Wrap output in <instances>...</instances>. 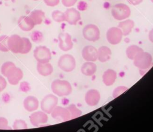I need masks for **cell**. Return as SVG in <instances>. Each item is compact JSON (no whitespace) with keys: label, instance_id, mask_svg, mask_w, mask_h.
<instances>
[{"label":"cell","instance_id":"cell-1","mask_svg":"<svg viewBox=\"0 0 153 132\" xmlns=\"http://www.w3.org/2000/svg\"><path fill=\"white\" fill-rule=\"evenodd\" d=\"M51 88L52 92L59 97L69 95L72 91L71 83L67 80L60 79L53 80L51 85Z\"/></svg>","mask_w":153,"mask_h":132},{"label":"cell","instance_id":"cell-2","mask_svg":"<svg viewBox=\"0 0 153 132\" xmlns=\"http://www.w3.org/2000/svg\"><path fill=\"white\" fill-rule=\"evenodd\" d=\"M112 17L117 20L127 19L131 14L130 7L125 4L119 3L114 5L111 10Z\"/></svg>","mask_w":153,"mask_h":132},{"label":"cell","instance_id":"cell-3","mask_svg":"<svg viewBox=\"0 0 153 132\" xmlns=\"http://www.w3.org/2000/svg\"><path fill=\"white\" fill-rule=\"evenodd\" d=\"M152 58L151 54L146 52H140L133 59L134 65L140 70L149 68L152 64Z\"/></svg>","mask_w":153,"mask_h":132},{"label":"cell","instance_id":"cell-4","mask_svg":"<svg viewBox=\"0 0 153 132\" xmlns=\"http://www.w3.org/2000/svg\"><path fill=\"white\" fill-rule=\"evenodd\" d=\"M58 67L65 72H71L75 68V59L70 54L63 55L59 59Z\"/></svg>","mask_w":153,"mask_h":132},{"label":"cell","instance_id":"cell-5","mask_svg":"<svg viewBox=\"0 0 153 132\" xmlns=\"http://www.w3.org/2000/svg\"><path fill=\"white\" fill-rule=\"evenodd\" d=\"M84 38L89 41H96L100 38V30L94 24H88L82 29Z\"/></svg>","mask_w":153,"mask_h":132},{"label":"cell","instance_id":"cell-6","mask_svg":"<svg viewBox=\"0 0 153 132\" xmlns=\"http://www.w3.org/2000/svg\"><path fill=\"white\" fill-rule=\"evenodd\" d=\"M33 56L38 62H49L51 59V53L46 46H39L35 47L33 51Z\"/></svg>","mask_w":153,"mask_h":132},{"label":"cell","instance_id":"cell-7","mask_svg":"<svg viewBox=\"0 0 153 132\" xmlns=\"http://www.w3.org/2000/svg\"><path fill=\"white\" fill-rule=\"evenodd\" d=\"M58 103V98L53 94L45 95L41 102V110L47 114H51Z\"/></svg>","mask_w":153,"mask_h":132},{"label":"cell","instance_id":"cell-8","mask_svg":"<svg viewBox=\"0 0 153 132\" xmlns=\"http://www.w3.org/2000/svg\"><path fill=\"white\" fill-rule=\"evenodd\" d=\"M9 50L14 53H21L23 46V37L14 34L8 37L7 41Z\"/></svg>","mask_w":153,"mask_h":132},{"label":"cell","instance_id":"cell-9","mask_svg":"<svg viewBox=\"0 0 153 132\" xmlns=\"http://www.w3.org/2000/svg\"><path fill=\"white\" fill-rule=\"evenodd\" d=\"M123 34L118 27H111L106 32V39L108 41L113 45L120 43L122 40Z\"/></svg>","mask_w":153,"mask_h":132},{"label":"cell","instance_id":"cell-10","mask_svg":"<svg viewBox=\"0 0 153 132\" xmlns=\"http://www.w3.org/2000/svg\"><path fill=\"white\" fill-rule=\"evenodd\" d=\"M59 47L60 50L67 52L73 47V42L71 35L67 32H61L59 34Z\"/></svg>","mask_w":153,"mask_h":132},{"label":"cell","instance_id":"cell-11","mask_svg":"<svg viewBox=\"0 0 153 132\" xmlns=\"http://www.w3.org/2000/svg\"><path fill=\"white\" fill-rule=\"evenodd\" d=\"M23 76V73L22 70L20 68L14 66L8 71L5 77L7 78L10 84L12 85H16L22 80Z\"/></svg>","mask_w":153,"mask_h":132},{"label":"cell","instance_id":"cell-12","mask_svg":"<svg viewBox=\"0 0 153 132\" xmlns=\"http://www.w3.org/2000/svg\"><path fill=\"white\" fill-rule=\"evenodd\" d=\"M52 118L60 121H67L71 119V114L67 107L56 106L51 113Z\"/></svg>","mask_w":153,"mask_h":132},{"label":"cell","instance_id":"cell-13","mask_svg":"<svg viewBox=\"0 0 153 132\" xmlns=\"http://www.w3.org/2000/svg\"><path fill=\"white\" fill-rule=\"evenodd\" d=\"M30 122L32 125L38 127L41 124H44L48 121V118L47 113L42 111H37L33 112L29 116Z\"/></svg>","mask_w":153,"mask_h":132},{"label":"cell","instance_id":"cell-14","mask_svg":"<svg viewBox=\"0 0 153 132\" xmlns=\"http://www.w3.org/2000/svg\"><path fill=\"white\" fill-rule=\"evenodd\" d=\"M100 99V94L98 90L91 89L88 90L85 95V101L90 106H96Z\"/></svg>","mask_w":153,"mask_h":132},{"label":"cell","instance_id":"cell-15","mask_svg":"<svg viewBox=\"0 0 153 132\" xmlns=\"http://www.w3.org/2000/svg\"><path fill=\"white\" fill-rule=\"evenodd\" d=\"M66 21L71 25H76L81 20V14L78 10L74 8H69L65 12Z\"/></svg>","mask_w":153,"mask_h":132},{"label":"cell","instance_id":"cell-16","mask_svg":"<svg viewBox=\"0 0 153 132\" xmlns=\"http://www.w3.org/2000/svg\"><path fill=\"white\" fill-rule=\"evenodd\" d=\"M82 56L86 61L94 62L97 59V49L91 45L86 46L82 49Z\"/></svg>","mask_w":153,"mask_h":132},{"label":"cell","instance_id":"cell-17","mask_svg":"<svg viewBox=\"0 0 153 132\" xmlns=\"http://www.w3.org/2000/svg\"><path fill=\"white\" fill-rule=\"evenodd\" d=\"M18 25L23 31H30L35 27V25L29 16H22L18 20Z\"/></svg>","mask_w":153,"mask_h":132},{"label":"cell","instance_id":"cell-18","mask_svg":"<svg viewBox=\"0 0 153 132\" xmlns=\"http://www.w3.org/2000/svg\"><path fill=\"white\" fill-rule=\"evenodd\" d=\"M23 107L27 112H34L39 107L38 100L34 96H27L23 100Z\"/></svg>","mask_w":153,"mask_h":132},{"label":"cell","instance_id":"cell-19","mask_svg":"<svg viewBox=\"0 0 153 132\" xmlns=\"http://www.w3.org/2000/svg\"><path fill=\"white\" fill-rule=\"evenodd\" d=\"M117 77V74L115 70L108 69L104 72L102 76L103 82L106 86H111L114 83Z\"/></svg>","mask_w":153,"mask_h":132},{"label":"cell","instance_id":"cell-20","mask_svg":"<svg viewBox=\"0 0 153 132\" xmlns=\"http://www.w3.org/2000/svg\"><path fill=\"white\" fill-rule=\"evenodd\" d=\"M36 70L40 75L42 76H48L52 74L53 71V67L49 62H38L36 65Z\"/></svg>","mask_w":153,"mask_h":132},{"label":"cell","instance_id":"cell-21","mask_svg":"<svg viewBox=\"0 0 153 132\" xmlns=\"http://www.w3.org/2000/svg\"><path fill=\"white\" fill-rule=\"evenodd\" d=\"M112 52L111 49L105 46H101L97 50V59L101 62H105L111 58Z\"/></svg>","mask_w":153,"mask_h":132},{"label":"cell","instance_id":"cell-22","mask_svg":"<svg viewBox=\"0 0 153 132\" xmlns=\"http://www.w3.org/2000/svg\"><path fill=\"white\" fill-rule=\"evenodd\" d=\"M134 26V23L133 20L126 19L123 21H121L118 27L121 29L123 32V34L124 36L128 35L132 31Z\"/></svg>","mask_w":153,"mask_h":132},{"label":"cell","instance_id":"cell-23","mask_svg":"<svg viewBox=\"0 0 153 132\" xmlns=\"http://www.w3.org/2000/svg\"><path fill=\"white\" fill-rule=\"evenodd\" d=\"M97 70V66L93 62L91 61H87L84 63L81 68V73L87 76H93Z\"/></svg>","mask_w":153,"mask_h":132},{"label":"cell","instance_id":"cell-24","mask_svg":"<svg viewBox=\"0 0 153 132\" xmlns=\"http://www.w3.org/2000/svg\"><path fill=\"white\" fill-rule=\"evenodd\" d=\"M29 16L35 25H40L45 17V13L41 10H34L30 13Z\"/></svg>","mask_w":153,"mask_h":132},{"label":"cell","instance_id":"cell-25","mask_svg":"<svg viewBox=\"0 0 153 132\" xmlns=\"http://www.w3.org/2000/svg\"><path fill=\"white\" fill-rule=\"evenodd\" d=\"M143 51V50L136 45H130L129 46L126 51V55L128 59L133 60L134 57L140 52Z\"/></svg>","mask_w":153,"mask_h":132},{"label":"cell","instance_id":"cell-26","mask_svg":"<svg viewBox=\"0 0 153 132\" xmlns=\"http://www.w3.org/2000/svg\"><path fill=\"white\" fill-rule=\"evenodd\" d=\"M71 114V119H75L82 115V112L74 104H71L66 107Z\"/></svg>","mask_w":153,"mask_h":132},{"label":"cell","instance_id":"cell-27","mask_svg":"<svg viewBox=\"0 0 153 132\" xmlns=\"http://www.w3.org/2000/svg\"><path fill=\"white\" fill-rule=\"evenodd\" d=\"M53 19L56 22H62L66 21L65 13L60 10H54L51 13Z\"/></svg>","mask_w":153,"mask_h":132},{"label":"cell","instance_id":"cell-28","mask_svg":"<svg viewBox=\"0 0 153 132\" xmlns=\"http://www.w3.org/2000/svg\"><path fill=\"white\" fill-rule=\"evenodd\" d=\"M8 37L7 35H2L0 36V51L7 52L9 51L7 41Z\"/></svg>","mask_w":153,"mask_h":132},{"label":"cell","instance_id":"cell-29","mask_svg":"<svg viewBox=\"0 0 153 132\" xmlns=\"http://www.w3.org/2000/svg\"><path fill=\"white\" fill-rule=\"evenodd\" d=\"M23 49L21 52V54L28 53L32 49V43L30 40L26 37H23Z\"/></svg>","mask_w":153,"mask_h":132},{"label":"cell","instance_id":"cell-30","mask_svg":"<svg viewBox=\"0 0 153 132\" xmlns=\"http://www.w3.org/2000/svg\"><path fill=\"white\" fill-rule=\"evenodd\" d=\"M13 128L14 130H23L27 128L26 122L22 119H16L13 125Z\"/></svg>","mask_w":153,"mask_h":132},{"label":"cell","instance_id":"cell-31","mask_svg":"<svg viewBox=\"0 0 153 132\" xmlns=\"http://www.w3.org/2000/svg\"><path fill=\"white\" fill-rule=\"evenodd\" d=\"M16 66V65L13 62H11V61H7V62H4L2 66H1V73L5 77L7 73L8 72V71L13 67Z\"/></svg>","mask_w":153,"mask_h":132},{"label":"cell","instance_id":"cell-32","mask_svg":"<svg viewBox=\"0 0 153 132\" xmlns=\"http://www.w3.org/2000/svg\"><path fill=\"white\" fill-rule=\"evenodd\" d=\"M31 39L32 40L36 43H41L44 41V36L42 32L38 31H35L31 34Z\"/></svg>","mask_w":153,"mask_h":132},{"label":"cell","instance_id":"cell-33","mask_svg":"<svg viewBox=\"0 0 153 132\" xmlns=\"http://www.w3.org/2000/svg\"><path fill=\"white\" fill-rule=\"evenodd\" d=\"M128 88L125 86H119L114 89L112 93V97L114 98H117L122 94H123L125 91H126Z\"/></svg>","mask_w":153,"mask_h":132},{"label":"cell","instance_id":"cell-34","mask_svg":"<svg viewBox=\"0 0 153 132\" xmlns=\"http://www.w3.org/2000/svg\"><path fill=\"white\" fill-rule=\"evenodd\" d=\"M8 120L4 117H0V130L10 129L8 127Z\"/></svg>","mask_w":153,"mask_h":132},{"label":"cell","instance_id":"cell-35","mask_svg":"<svg viewBox=\"0 0 153 132\" xmlns=\"http://www.w3.org/2000/svg\"><path fill=\"white\" fill-rule=\"evenodd\" d=\"M77 0H62V4L66 7H70L74 5Z\"/></svg>","mask_w":153,"mask_h":132},{"label":"cell","instance_id":"cell-36","mask_svg":"<svg viewBox=\"0 0 153 132\" xmlns=\"http://www.w3.org/2000/svg\"><path fill=\"white\" fill-rule=\"evenodd\" d=\"M45 4L49 7H54L59 4L60 0H44Z\"/></svg>","mask_w":153,"mask_h":132},{"label":"cell","instance_id":"cell-37","mask_svg":"<svg viewBox=\"0 0 153 132\" xmlns=\"http://www.w3.org/2000/svg\"><path fill=\"white\" fill-rule=\"evenodd\" d=\"M7 86V81L5 79V78L0 75V87L2 89V91H3Z\"/></svg>","mask_w":153,"mask_h":132},{"label":"cell","instance_id":"cell-38","mask_svg":"<svg viewBox=\"0 0 153 132\" xmlns=\"http://www.w3.org/2000/svg\"><path fill=\"white\" fill-rule=\"evenodd\" d=\"M127 1L130 4L133 5H139L143 1V0H127Z\"/></svg>","mask_w":153,"mask_h":132},{"label":"cell","instance_id":"cell-39","mask_svg":"<svg viewBox=\"0 0 153 132\" xmlns=\"http://www.w3.org/2000/svg\"><path fill=\"white\" fill-rule=\"evenodd\" d=\"M148 37L150 41L153 43V28L149 31L148 34Z\"/></svg>","mask_w":153,"mask_h":132},{"label":"cell","instance_id":"cell-40","mask_svg":"<svg viewBox=\"0 0 153 132\" xmlns=\"http://www.w3.org/2000/svg\"><path fill=\"white\" fill-rule=\"evenodd\" d=\"M1 25L0 23V32H1Z\"/></svg>","mask_w":153,"mask_h":132},{"label":"cell","instance_id":"cell-41","mask_svg":"<svg viewBox=\"0 0 153 132\" xmlns=\"http://www.w3.org/2000/svg\"><path fill=\"white\" fill-rule=\"evenodd\" d=\"M2 91V89H1V87H0V92Z\"/></svg>","mask_w":153,"mask_h":132},{"label":"cell","instance_id":"cell-42","mask_svg":"<svg viewBox=\"0 0 153 132\" xmlns=\"http://www.w3.org/2000/svg\"><path fill=\"white\" fill-rule=\"evenodd\" d=\"M151 1L152 3H153V0H151Z\"/></svg>","mask_w":153,"mask_h":132},{"label":"cell","instance_id":"cell-43","mask_svg":"<svg viewBox=\"0 0 153 132\" xmlns=\"http://www.w3.org/2000/svg\"><path fill=\"white\" fill-rule=\"evenodd\" d=\"M33 1H38V0H33Z\"/></svg>","mask_w":153,"mask_h":132}]
</instances>
